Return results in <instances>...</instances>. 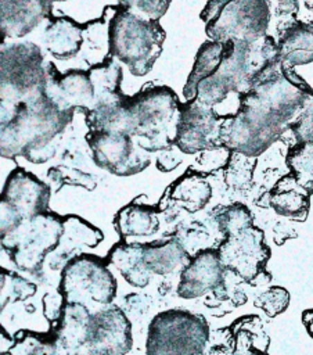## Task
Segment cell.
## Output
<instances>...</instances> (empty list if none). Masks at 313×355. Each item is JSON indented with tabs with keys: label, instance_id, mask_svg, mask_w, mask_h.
<instances>
[{
	"label": "cell",
	"instance_id": "484cf974",
	"mask_svg": "<svg viewBox=\"0 0 313 355\" xmlns=\"http://www.w3.org/2000/svg\"><path fill=\"white\" fill-rule=\"evenodd\" d=\"M86 72L94 90L93 108L116 103L126 96L120 89L123 71L120 62L114 57L109 55L104 61L90 65Z\"/></svg>",
	"mask_w": 313,
	"mask_h": 355
},
{
	"label": "cell",
	"instance_id": "d6986e66",
	"mask_svg": "<svg viewBox=\"0 0 313 355\" xmlns=\"http://www.w3.org/2000/svg\"><path fill=\"white\" fill-rule=\"evenodd\" d=\"M51 14V0H0V36L22 39Z\"/></svg>",
	"mask_w": 313,
	"mask_h": 355
},
{
	"label": "cell",
	"instance_id": "7402d4cb",
	"mask_svg": "<svg viewBox=\"0 0 313 355\" xmlns=\"http://www.w3.org/2000/svg\"><path fill=\"white\" fill-rule=\"evenodd\" d=\"M310 196L312 194L295 176L288 173L281 176L271 190L267 191V202L276 214L296 222H303L309 214Z\"/></svg>",
	"mask_w": 313,
	"mask_h": 355
},
{
	"label": "cell",
	"instance_id": "1f68e13d",
	"mask_svg": "<svg viewBox=\"0 0 313 355\" xmlns=\"http://www.w3.org/2000/svg\"><path fill=\"white\" fill-rule=\"evenodd\" d=\"M47 184L51 193L60 191L62 186H80L93 190L97 186V179L89 172H83L69 165H55L47 171Z\"/></svg>",
	"mask_w": 313,
	"mask_h": 355
},
{
	"label": "cell",
	"instance_id": "4316f807",
	"mask_svg": "<svg viewBox=\"0 0 313 355\" xmlns=\"http://www.w3.org/2000/svg\"><path fill=\"white\" fill-rule=\"evenodd\" d=\"M105 259L120 272L129 284L143 288L150 283L151 275L141 261V243H127L122 240L109 250Z\"/></svg>",
	"mask_w": 313,
	"mask_h": 355
},
{
	"label": "cell",
	"instance_id": "f907efd6",
	"mask_svg": "<svg viewBox=\"0 0 313 355\" xmlns=\"http://www.w3.org/2000/svg\"><path fill=\"white\" fill-rule=\"evenodd\" d=\"M0 343H3V344H12V341H11V338H10V336L7 334V331L0 326Z\"/></svg>",
	"mask_w": 313,
	"mask_h": 355
},
{
	"label": "cell",
	"instance_id": "9c48e42d",
	"mask_svg": "<svg viewBox=\"0 0 313 355\" xmlns=\"http://www.w3.org/2000/svg\"><path fill=\"white\" fill-rule=\"evenodd\" d=\"M58 291L65 302L86 306L87 300L97 305H108L116 295V280L108 269L107 259L93 254H79L62 268Z\"/></svg>",
	"mask_w": 313,
	"mask_h": 355
},
{
	"label": "cell",
	"instance_id": "8fae6325",
	"mask_svg": "<svg viewBox=\"0 0 313 355\" xmlns=\"http://www.w3.org/2000/svg\"><path fill=\"white\" fill-rule=\"evenodd\" d=\"M86 143L94 164L116 176L140 173L151 162V153L141 148L134 137L125 133L89 130Z\"/></svg>",
	"mask_w": 313,
	"mask_h": 355
},
{
	"label": "cell",
	"instance_id": "f35d334b",
	"mask_svg": "<svg viewBox=\"0 0 313 355\" xmlns=\"http://www.w3.org/2000/svg\"><path fill=\"white\" fill-rule=\"evenodd\" d=\"M22 219L17 208L0 194V237L12 232Z\"/></svg>",
	"mask_w": 313,
	"mask_h": 355
},
{
	"label": "cell",
	"instance_id": "d6a6232c",
	"mask_svg": "<svg viewBox=\"0 0 313 355\" xmlns=\"http://www.w3.org/2000/svg\"><path fill=\"white\" fill-rule=\"evenodd\" d=\"M173 239L181 244L188 255H191L193 251L194 254H197L201 250L211 248L206 247V243L211 239V233L208 230V226L201 220H187L184 223H180L173 233Z\"/></svg>",
	"mask_w": 313,
	"mask_h": 355
},
{
	"label": "cell",
	"instance_id": "5bb4252c",
	"mask_svg": "<svg viewBox=\"0 0 313 355\" xmlns=\"http://www.w3.org/2000/svg\"><path fill=\"white\" fill-rule=\"evenodd\" d=\"M132 343V324L119 306L91 313L83 347L93 355H126Z\"/></svg>",
	"mask_w": 313,
	"mask_h": 355
},
{
	"label": "cell",
	"instance_id": "9a60e30c",
	"mask_svg": "<svg viewBox=\"0 0 313 355\" xmlns=\"http://www.w3.org/2000/svg\"><path fill=\"white\" fill-rule=\"evenodd\" d=\"M43 94L65 111L82 110L86 114L94 105V90L87 72L68 69L62 73L50 61H46Z\"/></svg>",
	"mask_w": 313,
	"mask_h": 355
},
{
	"label": "cell",
	"instance_id": "681fc988",
	"mask_svg": "<svg viewBox=\"0 0 313 355\" xmlns=\"http://www.w3.org/2000/svg\"><path fill=\"white\" fill-rule=\"evenodd\" d=\"M302 322H303V326L306 327V331L313 338V308L312 309H306L302 313Z\"/></svg>",
	"mask_w": 313,
	"mask_h": 355
},
{
	"label": "cell",
	"instance_id": "8992f818",
	"mask_svg": "<svg viewBox=\"0 0 313 355\" xmlns=\"http://www.w3.org/2000/svg\"><path fill=\"white\" fill-rule=\"evenodd\" d=\"M46 61L29 42H0V100L19 103L43 93Z\"/></svg>",
	"mask_w": 313,
	"mask_h": 355
},
{
	"label": "cell",
	"instance_id": "b9f144b4",
	"mask_svg": "<svg viewBox=\"0 0 313 355\" xmlns=\"http://www.w3.org/2000/svg\"><path fill=\"white\" fill-rule=\"evenodd\" d=\"M64 305H65V300L58 290L54 293L50 291L43 297V313H44L46 319L50 323H53V326L57 324V322L62 313Z\"/></svg>",
	"mask_w": 313,
	"mask_h": 355
},
{
	"label": "cell",
	"instance_id": "ab89813d",
	"mask_svg": "<svg viewBox=\"0 0 313 355\" xmlns=\"http://www.w3.org/2000/svg\"><path fill=\"white\" fill-rule=\"evenodd\" d=\"M155 154H156L155 165L161 172H172L183 162V158L186 155L179 150V147L176 144H173L165 150H161Z\"/></svg>",
	"mask_w": 313,
	"mask_h": 355
},
{
	"label": "cell",
	"instance_id": "52a82bcc",
	"mask_svg": "<svg viewBox=\"0 0 313 355\" xmlns=\"http://www.w3.org/2000/svg\"><path fill=\"white\" fill-rule=\"evenodd\" d=\"M209 327L201 315L186 309L158 313L148 326L147 355H205Z\"/></svg>",
	"mask_w": 313,
	"mask_h": 355
},
{
	"label": "cell",
	"instance_id": "d590c367",
	"mask_svg": "<svg viewBox=\"0 0 313 355\" xmlns=\"http://www.w3.org/2000/svg\"><path fill=\"white\" fill-rule=\"evenodd\" d=\"M230 154H231V150H229L222 144L205 148L197 154V158L194 164L190 166V169L206 176L213 172L223 171L229 162Z\"/></svg>",
	"mask_w": 313,
	"mask_h": 355
},
{
	"label": "cell",
	"instance_id": "d4e9b609",
	"mask_svg": "<svg viewBox=\"0 0 313 355\" xmlns=\"http://www.w3.org/2000/svg\"><path fill=\"white\" fill-rule=\"evenodd\" d=\"M191 255L173 237L141 243V261L150 275H169L183 269Z\"/></svg>",
	"mask_w": 313,
	"mask_h": 355
},
{
	"label": "cell",
	"instance_id": "8d00e7d4",
	"mask_svg": "<svg viewBox=\"0 0 313 355\" xmlns=\"http://www.w3.org/2000/svg\"><path fill=\"white\" fill-rule=\"evenodd\" d=\"M172 0H118L125 11L150 21H159L168 11Z\"/></svg>",
	"mask_w": 313,
	"mask_h": 355
},
{
	"label": "cell",
	"instance_id": "ee69618b",
	"mask_svg": "<svg viewBox=\"0 0 313 355\" xmlns=\"http://www.w3.org/2000/svg\"><path fill=\"white\" fill-rule=\"evenodd\" d=\"M230 1H231V0H208L206 4H205V7H204V10H202L201 14H199L201 21H204L205 25H206L208 22H211L212 19H215V18L220 14V11H222Z\"/></svg>",
	"mask_w": 313,
	"mask_h": 355
},
{
	"label": "cell",
	"instance_id": "ffe728a7",
	"mask_svg": "<svg viewBox=\"0 0 313 355\" xmlns=\"http://www.w3.org/2000/svg\"><path fill=\"white\" fill-rule=\"evenodd\" d=\"M212 198V186L206 175L187 169L165 191L158 209L170 208L177 212L195 214L204 209Z\"/></svg>",
	"mask_w": 313,
	"mask_h": 355
},
{
	"label": "cell",
	"instance_id": "4fadbf2b",
	"mask_svg": "<svg viewBox=\"0 0 313 355\" xmlns=\"http://www.w3.org/2000/svg\"><path fill=\"white\" fill-rule=\"evenodd\" d=\"M222 122L223 116L217 115L212 107L195 98L188 100L180 105L175 144L186 155L220 146Z\"/></svg>",
	"mask_w": 313,
	"mask_h": 355
},
{
	"label": "cell",
	"instance_id": "30bf717a",
	"mask_svg": "<svg viewBox=\"0 0 313 355\" xmlns=\"http://www.w3.org/2000/svg\"><path fill=\"white\" fill-rule=\"evenodd\" d=\"M270 19L269 0H231L205 25V33L213 42L248 44L267 35Z\"/></svg>",
	"mask_w": 313,
	"mask_h": 355
},
{
	"label": "cell",
	"instance_id": "83f0119b",
	"mask_svg": "<svg viewBox=\"0 0 313 355\" xmlns=\"http://www.w3.org/2000/svg\"><path fill=\"white\" fill-rule=\"evenodd\" d=\"M226 49H227L226 43L213 42V40H206L199 46L195 54L191 72L183 87V96L186 101L193 100L195 97L197 86L199 85V82L211 76L219 68V65L224 58Z\"/></svg>",
	"mask_w": 313,
	"mask_h": 355
},
{
	"label": "cell",
	"instance_id": "7bdbcfd3",
	"mask_svg": "<svg viewBox=\"0 0 313 355\" xmlns=\"http://www.w3.org/2000/svg\"><path fill=\"white\" fill-rule=\"evenodd\" d=\"M150 302H151L150 298L143 294H130L125 298L126 309L134 315L145 313L147 309L150 308Z\"/></svg>",
	"mask_w": 313,
	"mask_h": 355
},
{
	"label": "cell",
	"instance_id": "ba28073f",
	"mask_svg": "<svg viewBox=\"0 0 313 355\" xmlns=\"http://www.w3.org/2000/svg\"><path fill=\"white\" fill-rule=\"evenodd\" d=\"M64 216L46 211L22 222L1 237V245L11 262L28 273L42 272L48 252L57 245L62 232Z\"/></svg>",
	"mask_w": 313,
	"mask_h": 355
},
{
	"label": "cell",
	"instance_id": "f1b7e54d",
	"mask_svg": "<svg viewBox=\"0 0 313 355\" xmlns=\"http://www.w3.org/2000/svg\"><path fill=\"white\" fill-rule=\"evenodd\" d=\"M211 219L215 229L223 236V239L253 225V215L242 202L217 207L213 209Z\"/></svg>",
	"mask_w": 313,
	"mask_h": 355
},
{
	"label": "cell",
	"instance_id": "3957f363",
	"mask_svg": "<svg viewBox=\"0 0 313 355\" xmlns=\"http://www.w3.org/2000/svg\"><path fill=\"white\" fill-rule=\"evenodd\" d=\"M219 68L197 86L195 100L216 108L230 94L242 96L269 68L278 64L277 40L266 35L253 43H226Z\"/></svg>",
	"mask_w": 313,
	"mask_h": 355
},
{
	"label": "cell",
	"instance_id": "44dd1931",
	"mask_svg": "<svg viewBox=\"0 0 313 355\" xmlns=\"http://www.w3.org/2000/svg\"><path fill=\"white\" fill-rule=\"evenodd\" d=\"M276 40L281 71H291L313 61V21L291 22L278 32Z\"/></svg>",
	"mask_w": 313,
	"mask_h": 355
},
{
	"label": "cell",
	"instance_id": "bcb514c9",
	"mask_svg": "<svg viewBox=\"0 0 313 355\" xmlns=\"http://www.w3.org/2000/svg\"><path fill=\"white\" fill-rule=\"evenodd\" d=\"M273 233H274V234H273V239H274V241H276L278 245L284 244L288 239L296 237L295 230H294L288 223H285V222H277L276 226H274V229H273Z\"/></svg>",
	"mask_w": 313,
	"mask_h": 355
},
{
	"label": "cell",
	"instance_id": "e0dca14e",
	"mask_svg": "<svg viewBox=\"0 0 313 355\" xmlns=\"http://www.w3.org/2000/svg\"><path fill=\"white\" fill-rule=\"evenodd\" d=\"M104 239L102 232L78 215H66L62 220V232L54 250L47 254L43 266H48L50 270H58L65 263L82 254L83 248H94Z\"/></svg>",
	"mask_w": 313,
	"mask_h": 355
},
{
	"label": "cell",
	"instance_id": "74e56055",
	"mask_svg": "<svg viewBox=\"0 0 313 355\" xmlns=\"http://www.w3.org/2000/svg\"><path fill=\"white\" fill-rule=\"evenodd\" d=\"M291 295L287 288L280 286H273L269 290L260 293L255 300V306L262 309L269 318H276L277 315L285 312L289 305Z\"/></svg>",
	"mask_w": 313,
	"mask_h": 355
},
{
	"label": "cell",
	"instance_id": "7c38bea8",
	"mask_svg": "<svg viewBox=\"0 0 313 355\" xmlns=\"http://www.w3.org/2000/svg\"><path fill=\"white\" fill-rule=\"evenodd\" d=\"M216 250L223 268L237 273L247 283L265 270L271 254L263 230L255 225L224 237Z\"/></svg>",
	"mask_w": 313,
	"mask_h": 355
},
{
	"label": "cell",
	"instance_id": "ac0fdd59",
	"mask_svg": "<svg viewBox=\"0 0 313 355\" xmlns=\"http://www.w3.org/2000/svg\"><path fill=\"white\" fill-rule=\"evenodd\" d=\"M224 268L216 248H205L191 255L180 272L177 295L194 300L206 295L222 282Z\"/></svg>",
	"mask_w": 313,
	"mask_h": 355
},
{
	"label": "cell",
	"instance_id": "7a4b0ae2",
	"mask_svg": "<svg viewBox=\"0 0 313 355\" xmlns=\"http://www.w3.org/2000/svg\"><path fill=\"white\" fill-rule=\"evenodd\" d=\"M75 111H65L43 93L19 103L0 100V157L32 164L51 159Z\"/></svg>",
	"mask_w": 313,
	"mask_h": 355
},
{
	"label": "cell",
	"instance_id": "db71d44e",
	"mask_svg": "<svg viewBox=\"0 0 313 355\" xmlns=\"http://www.w3.org/2000/svg\"><path fill=\"white\" fill-rule=\"evenodd\" d=\"M0 42H3V39H1V36H0Z\"/></svg>",
	"mask_w": 313,
	"mask_h": 355
},
{
	"label": "cell",
	"instance_id": "f5cc1de1",
	"mask_svg": "<svg viewBox=\"0 0 313 355\" xmlns=\"http://www.w3.org/2000/svg\"><path fill=\"white\" fill-rule=\"evenodd\" d=\"M0 355H10V354H8V351H7V352H1Z\"/></svg>",
	"mask_w": 313,
	"mask_h": 355
},
{
	"label": "cell",
	"instance_id": "816d5d0a",
	"mask_svg": "<svg viewBox=\"0 0 313 355\" xmlns=\"http://www.w3.org/2000/svg\"><path fill=\"white\" fill-rule=\"evenodd\" d=\"M53 3H55V1H68V0H51Z\"/></svg>",
	"mask_w": 313,
	"mask_h": 355
},
{
	"label": "cell",
	"instance_id": "277c9868",
	"mask_svg": "<svg viewBox=\"0 0 313 355\" xmlns=\"http://www.w3.org/2000/svg\"><path fill=\"white\" fill-rule=\"evenodd\" d=\"M180 100L166 85L150 83L138 93L127 96V130L138 146L158 153L175 144L180 114Z\"/></svg>",
	"mask_w": 313,
	"mask_h": 355
},
{
	"label": "cell",
	"instance_id": "c3c4849f",
	"mask_svg": "<svg viewBox=\"0 0 313 355\" xmlns=\"http://www.w3.org/2000/svg\"><path fill=\"white\" fill-rule=\"evenodd\" d=\"M295 19L302 22L313 21V0H298V10H296Z\"/></svg>",
	"mask_w": 313,
	"mask_h": 355
},
{
	"label": "cell",
	"instance_id": "60d3db41",
	"mask_svg": "<svg viewBox=\"0 0 313 355\" xmlns=\"http://www.w3.org/2000/svg\"><path fill=\"white\" fill-rule=\"evenodd\" d=\"M271 17L284 18L283 25L278 28V32L289 25L291 22H295V15L298 10V0H269Z\"/></svg>",
	"mask_w": 313,
	"mask_h": 355
},
{
	"label": "cell",
	"instance_id": "836d02e7",
	"mask_svg": "<svg viewBox=\"0 0 313 355\" xmlns=\"http://www.w3.org/2000/svg\"><path fill=\"white\" fill-rule=\"evenodd\" d=\"M287 132L291 133L294 143L313 146V89L306 94L301 112L289 123Z\"/></svg>",
	"mask_w": 313,
	"mask_h": 355
},
{
	"label": "cell",
	"instance_id": "603a6c76",
	"mask_svg": "<svg viewBox=\"0 0 313 355\" xmlns=\"http://www.w3.org/2000/svg\"><path fill=\"white\" fill-rule=\"evenodd\" d=\"M46 50L57 60L78 55L83 46V25L68 15L51 17L43 32Z\"/></svg>",
	"mask_w": 313,
	"mask_h": 355
},
{
	"label": "cell",
	"instance_id": "e575fe53",
	"mask_svg": "<svg viewBox=\"0 0 313 355\" xmlns=\"http://www.w3.org/2000/svg\"><path fill=\"white\" fill-rule=\"evenodd\" d=\"M229 330L233 331H242L251 341V345L262 352H267L269 344H270V337L267 336L265 330V324L259 316L249 315V316H242L229 327Z\"/></svg>",
	"mask_w": 313,
	"mask_h": 355
},
{
	"label": "cell",
	"instance_id": "2e32d148",
	"mask_svg": "<svg viewBox=\"0 0 313 355\" xmlns=\"http://www.w3.org/2000/svg\"><path fill=\"white\" fill-rule=\"evenodd\" d=\"M0 194L26 219L48 211L53 193L50 186L35 173L17 166L7 175Z\"/></svg>",
	"mask_w": 313,
	"mask_h": 355
},
{
	"label": "cell",
	"instance_id": "4dcf8cb0",
	"mask_svg": "<svg viewBox=\"0 0 313 355\" xmlns=\"http://www.w3.org/2000/svg\"><path fill=\"white\" fill-rule=\"evenodd\" d=\"M285 161L289 173L294 175L310 194H313V146L295 143L289 147Z\"/></svg>",
	"mask_w": 313,
	"mask_h": 355
},
{
	"label": "cell",
	"instance_id": "cb8c5ba5",
	"mask_svg": "<svg viewBox=\"0 0 313 355\" xmlns=\"http://www.w3.org/2000/svg\"><path fill=\"white\" fill-rule=\"evenodd\" d=\"M159 216L161 212L158 207L138 202L136 198L116 212L114 226L122 240H126L127 237H147L159 230Z\"/></svg>",
	"mask_w": 313,
	"mask_h": 355
},
{
	"label": "cell",
	"instance_id": "f6af8a7d",
	"mask_svg": "<svg viewBox=\"0 0 313 355\" xmlns=\"http://www.w3.org/2000/svg\"><path fill=\"white\" fill-rule=\"evenodd\" d=\"M234 354L235 355H267L251 345L248 338L242 334H235L234 337Z\"/></svg>",
	"mask_w": 313,
	"mask_h": 355
},
{
	"label": "cell",
	"instance_id": "7dc6e473",
	"mask_svg": "<svg viewBox=\"0 0 313 355\" xmlns=\"http://www.w3.org/2000/svg\"><path fill=\"white\" fill-rule=\"evenodd\" d=\"M10 275H11L10 270L0 266V312L6 308L7 304H10V297H8Z\"/></svg>",
	"mask_w": 313,
	"mask_h": 355
},
{
	"label": "cell",
	"instance_id": "f546056e",
	"mask_svg": "<svg viewBox=\"0 0 313 355\" xmlns=\"http://www.w3.org/2000/svg\"><path fill=\"white\" fill-rule=\"evenodd\" d=\"M256 164V157L231 151L229 162L223 169V179L227 189L233 193H245L251 187Z\"/></svg>",
	"mask_w": 313,
	"mask_h": 355
},
{
	"label": "cell",
	"instance_id": "6da1fadb",
	"mask_svg": "<svg viewBox=\"0 0 313 355\" xmlns=\"http://www.w3.org/2000/svg\"><path fill=\"white\" fill-rule=\"evenodd\" d=\"M312 89L307 82H292L278 64L269 68L240 97L237 112L223 118L220 144L258 158L288 130Z\"/></svg>",
	"mask_w": 313,
	"mask_h": 355
},
{
	"label": "cell",
	"instance_id": "5b68a950",
	"mask_svg": "<svg viewBox=\"0 0 313 355\" xmlns=\"http://www.w3.org/2000/svg\"><path fill=\"white\" fill-rule=\"evenodd\" d=\"M166 33L159 21L138 18L119 6L109 21V54L132 75H147L159 58Z\"/></svg>",
	"mask_w": 313,
	"mask_h": 355
}]
</instances>
